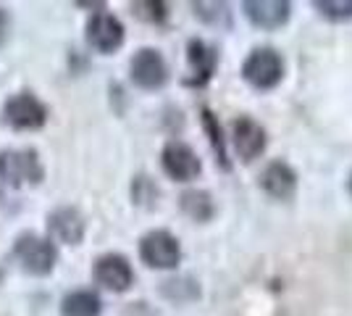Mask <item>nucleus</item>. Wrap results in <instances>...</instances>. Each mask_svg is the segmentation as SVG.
<instances>
[{"instance_id": "f257e3e1", "label": "nucleus", "mask_w": 352, "mask_h": 316, "mask_svg": "<svg viewBox=\"0 0 352 316\" xmlns=\"http://www.w3.org/2000/svg\"><path fill=\"white\" fill-rule=\"evenodd\" d=\"M14 256L19 261V266L32 274V277H45L56 269L58 264V251L56 245L34 232H24L19 235L14 242Z\"/></svg>"}, {"instance_id": "f03ea898", "label": "nucleus", "mask_w": 352, "mask_h": 316, "mask_svg": "<svg viewBox=\"0 0 352 316\" xmlns=\"http://www.w3.org/2000/svg\"><path fill=\"white\" fill-rule=\"evenodd\" d=\"M242 76L255 90H274L284 79V59L274 48H255L242 63Z\"/></svg>"}, {"instance_id": "7ed1b4c3", "label": "nucleus", "mask_w": 352, "mask_h": 316, "mask_svg": "<svg viewBox=\"0 0 352 316\" xmlns=\"http://www.w3.org/2000/svg\"><path fill=\"white\" fill-rule=\"evenodd\" d=\"M0 180L11 187L37 185L43 180V164L30 148H14L0 153Z\"/></svg>"}, {"instance_id": "20e7f679", "label": "nucleus", "mask_w": 352, "mask_h": 316, "mask_svg": "<svg viewBox=\"0 0 352 316\" xmlns=\"http://www.w3.org/2000/svg\"><path fill=\"white\" fill-rule=\"evenodd\" d=\"M3 121L16 132H32L47 121V108L32 92H19L3 105Z\"/></svg>"}, {"instance_id": "39448f33", "label": "nucleus", "mask_w": 352, "mask_h": 316, "mask_svg": "<svg viewBox=\"0 0 352 316\" xmlns=\"http://www.w3.org/2000/svg\"><path fill=\"white\" fill-rule=\"evenodd\" d=\"M140 258L150 269H176L182 261V245L171 232L153 229L140 240Z\"/></svg>"}, {"instance_id": "423d86ee", "label": "nucleus", "mask_w": 352, "mask_h": 316, "mask_svg": "<svg viewBox=\"0 0 352 316\" xmlns=\"http://www.w3.org/2000/svg\"><path fill=\"white\" fill-rule=\"evenodd\" d=\"M129 76L140 90H161L168 82V63L155 48H142L129 63Z\"/></svg>"}, {"instance_id": "0eeeda50", "label": "nucleus", "mask_w": 352, "mask_h": 316, "mask_svg": "<svg viewBox=\"0 0 352 316\" xmlns=\"http://www.w3.org/2000/svg\"><path fill=\"white\" fill-rule=\"evenodd\" d=\"M87 43L103 56L116 53L124 45V24L113 14H105V11L95 14L87 21Z\"/></svg>"}, {"instance_id": "6e6552de", "label": "nucleus", "mask_w": 352, "mask_h": 316, "mask_svg": "<svg viewBox=\"0 0 352 316\" xmlns=\"http://www.w3.org/2000/svg\"><path fill=\"white\" fill-rule=\"evenodd\" d=\"M92 277L95 282L111 293H124L129 290L134 282V271L132 264L118 253H108V256H100L95 261V269H92Z\"/></svg>"}, {"instance_id": "1a4fd4ad", "label": "nucleus", "mask_w": 352, "mask_h": 316, "mask_svg": "<svg viewBox=\"0 0 352 316\" xmlns=\"http://www.w3.org/2000/svg\"><path fill=\"white\" fill-rule=\"evenodd\" d=\"M161 164H163V171L176 182L195 180V177L200 174V169H203L197 153L192 151L187 143H176V140L163 148Z\"/></svg>"}, {"instance_id": "9d476101", "label": "nucleus", "mask_w": 352, "mask_h": 316, "mask_svg": "<svg viewBox=\"0 0 352 316\" xmlns=\"http://www.w3.org/2000/svg\"><path fill=\"white\" fill-rule=\"evenodd\" d=\"M242 8L248 21L258 30H279L292 16V6L287 0H248Z\"/></svg>"}, {"instance_id": "9b49d317", "label": "nucleus", "mask_w": 352, "mask_h": 316, "mask_svg": "<svg viewBox=\"0 0 352 316\" xmlns=\"http://www.w3.org/2000/svg\"><path fill=\"white\" fill-rule=\"evenodd\" d=\"M232 140L242 161H255L265 151V129L250 116H239L232 124Z\"/></svg>"}, {"instance_id": "f8f14e48", "label": "nucleus", "mask_w": 352, "mask_h": 316, "mask_svg": "<svg viewBox=\"0 0 352 316\" xmlns=\"http://www.w3.org/2000/svg\"><path fill=\"white\" fill-rule=\"evenodd\" d=\"M261 187L265 190V196H271L274 200H289L297 193V174L289 164L284 161H274L263 169L261 174Z\"/></svg>"}, {"instance_id": "ddd939ff", "label": "nucleus", "mask_w": 352, "mask_h": 316, "mask_svg": "<svg viewBox=\"0 0 352 316\" xmlns=\"http://www.w3.org/2000/svg\"><path fill=\"white\" fill-rule=\"evenodd\" d=\"M47 229L56 240L66 242V245H76L85 238V219L72 206H60L47 216Z\"/></svg>"}, {"instance_id": "4468645a", "label": "nucleus", "mask_w": 352, "mask_h": 316, "mask_svg": "<svg viewBox=\"0 0 352 316\" xmlns=\"http://www.w3.org/2000/svg\"><path fill=\"white\" fill-rule=\"evenodd\" d=\"M60 314L63 316H100L103 314V303L92 290H74L60 303Z\"/></svg>"}, {"instance_id": "2eb2a0df", "label": "nucleus", "mask_w": 352, "mask_h": 316, "mask_svg": "<svg viewBox=\"0 0 352 316\" xmlns=\"http://www.w3.org/2000/svg\"><path fill=\"white\" fill-rule=\"evenodd\" d=\"M182 211L195 222H208L213 216V200L203 190H190L182 196Z\"/></svg>"}, {"instance_id": "dca6fc26", "label": "nucleus", "mask_w": 352, "mask_h": 316, "mask_svg": "<svg viewBox=\"0 0 352 316\" xmlns=\"http://www.w3.org/2000/svg\"><path fill=\"white\" fill-rule=\"evenodd\" d=\"M190 63H192V69L200 74V82H206L208 76L213 74V66H216V50L208 48L206 43H200V40H192Z\"/></svg>"}, {"instance_id": "f3484780", "label": "nucleus", "mask_w": 352, "mask_h": 316, "mask_svg": "<svg viewBox=\"0 0 352 316\" xmlns=\"http://www.w3.org/2000/svg\"><path fill=\"white\" fill-rule=\"evenodd\" d=\"M192 8H195V16H200L213 27H232V11L223 3H195Z\"/></svg>"}, {"instance_id": "a211bd4d", "label": "nucleus", "mask_w": 352, "mask_h": 316, "mask_svg": "<svg viewBox=\"0 0 352 316\" xmlns=\"http://www.w3.org/2000/svg\"><path fill=\"white\" fill-rule=\"evenodd\" d=\"M203 121H206V129H208V135H210V145H213V151H216V161H221L223 169H232L229 156H226V145H223V135H221L219 121L213 119L210 111H203Z\"/></svg>"}, {"instance_id": "6ab92c4d", "label": "nucleus", "mask_w": 352, "mask_h": 316, "mask_svg": "<svg viewBox=\"0 0 352 316\" xmlns=\"http://www.w3.org/2000/svg\"><path fill=\"white\" fill-rule=\"evenodd\" d=\"M316 8L329 21H352V0H316Z\"/></svg>"}, {"instance_id": "aec40b11", "label": "nucleus", "mask_w": 352, "mask_h": 316, "mask_svg": "<svg viewBox=\"0 0 352 316\" xmlns=\"http://www.w3.org/2000/svg\"><path fill=\"white\" fill-rule=\"evenodd\" d=\"M6 37H8V14L0 8V45L6 43Z\"/></svg>"}, {"instance_id": "412c9836", "label": "nucleus", "mask_w": 352, "mask_h": 316, "mask_svg": "<svg viewBox=\"0 0 352 316\" xmlns=\"http://www.w3.org/2000/svg\"><path fill=\"white\" fill-rule=\"evenodd\" d=\"M350 193H352V177H350Z\"/></svg>"}]
</instances>
